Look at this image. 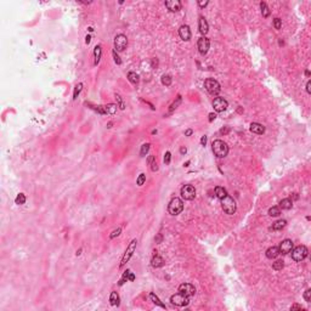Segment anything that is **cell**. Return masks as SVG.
Here are the masks:
<instances>
[{
    "mask_svg": "<svg viewBox=\"0 0 311 311\" xmlns=\"http://www.w3.org/2000/svg\"><path fill=\"white\" fill-rule=\"evenodd\" d=\"M212 148L214 154L219 158H224L226 157L228 153V146L226 145V142H224L222 140H215L213 141L212 144Z\"/></svg>",
    "mask_w": 311,
    "mask_h": 311,
    "instance_id": "cell-1",
    "label": "cell"
},
{
    "mask_svg": "<svg viewBox=\"0 0 311 311\" xmlns=\"http://www.w3.org/2000/svg\"><path fill=\"white\" fill-rule=\"evenodd\" d=\"M221 207L224 209V212H225L226 214H228V215H232V214H234L236 210H237L236 201L228 195L221 199Z\"/></svg>",
    "mask_w": 311,
    "mask_h": 311,
    "instance_id": "cell-2",
    "label": "cell"
},
{
    "mask_svg": "<svg viewBox=\"0 0 311 311\" xmlns=\"http://www.w3.org/2000/svg\"><path fill=\"white\" fill-rule=\"evenodd\" d=\"M182 209H183V202L177 197L173 198L169 203V206H168V212L171 215H179L182 212Z\"/></svg>",
    "mask_w": 311,
    "mask_h": 311,
    "instance_id": "cell-3",
    "label": "cell"
},
{
    "mask_svg": "<svg viewBox=\"0 0 311 311\" xmlns=\"http://www.w3.org/2000/svg\"><path fill=\"white\" fill-rule=\"evenodd\" d=\"M309 254V249L305 246H298L297 248L292 249V258L295 261H302Z\"/></svg>",
    "mask_w": 311,
    "mask_h": 311,
    "instance_id": "cell-4",
    "label": "cell"
},
{
    "mask_svg": "<svg viewBox=\"0 0 311 311\" xmlns=\"http://www.w3.org/2000/svg\"><path fill=\"white\" fill-rule=\"evenodd\" d=\"M170 302L173 305H176V306H185V305L190 303V297H187V295L179 292L174 295H171Z\"/></svg>",
    "mask_w": 311,
    "mask_h": 311,
    "instance_id": "cell-5",
    "label": "cell"
},
{
    "mask_svg": "<svg viewBox=\"0 0 311 311\" xmlns=\"http://www.w3.org/2000/svg\"><path fill=\"white\" fill-rule=\"evenodd\" d=\"M136 244H137V241H136V239H132V241L129 243V246H128V248H126V251H125V253H124L123 258H122V261H120V265H119L120 267L124 266V265L129 261V259L132 257V254H134L135 249H136Z\"/></svg>",
    "mask_w": 311,
    "mask_h": 311,
    "instance_id": "cell-6",
    "label": "cell"
},
{
    "mask_svg": "<svg viewBox=\"0 0 311 311\" xmlns=\"http://www.w3.org/2000/svg\"><path fill=\"white\" fill-rule=\"evenodd\" d=\"M204 86H206L208 93L212 94V95H218L219 93H220V84L213 78H208L204 81Z\"/></svg>",
    "mask_w": 311,
    "mask_h": 311,
    "instance_id": "cell-7",
    "label": "cell"
},
{
    "mask_svg": "<svg viewBox=\"0 0 311 311\" xmlns=\"http://www.w3.org/2000/svg\"><path fill=\"white\" fill-rule=\"evenodd\" d=\"M128 46V38L124 34H118L114 38V50L116 51H124Z\"/></svg>",
    "mask_w": 311,
    "mask_h": 311,
    "instance_id": "cell-8",
    "label": "cell"
},
{
    "mask_svg": "<svg viewBox=\"0 0 311 311\" xmlns=\"http://www.w3.org/2000/svg\"><path fill=\"white\" fill-rule=\"evenodd\" d=\"M181 197L185 201H192L196 197V188L192 185H185L181 188Z\"/></svg>",
    "mask_w": 311,
    "mask_h": 311,
    "instance_id": "cell-9",
    "label": "cell"
},
{
    "mask_svg": "<svg viewBox=\"0 0 311 311\" xmlns=\"http://www.w3.org/2000/svg\"><path fill=\"white\" fill-rule=\"evenodd\" d=\"M213 107H214V109H215L216 112H224V111L227 109L228 103H227V101L225 99L216 97V99H214V101H213Z\"/></svg>",
    "mask_w": 311,
    "mask_h": 311,
    "instance_id": "cell-10",
    "label": "cell"
},
{
    "mask_svg": "<svg viewBox=\"0 0 311 311\" xmlns=\"http://www.w3.org/2000/svg\"><path fill=\"white\" fill-rule=\"evenodd\" d=\"M179 292L191 298V297L195 295L196 288H195V285H192L191 283H182V284L179 285Z\"/></svg>",
    "mask_w": 311,
    "mask_h": 311,
    "instance_id": "cell-11",
    "label": "cell"
},
{
    "mask_svg": "<svg viewBox=\"0 0 311 311\" xmlns=\"http://www.w3.org/2000/svg\"><path fill=\"white\" fill-rule=\"evenodd\" d=\"M198 50H199V52L202 55H206L208 52V50H209V46H210V42H209V39L207 37H202L198 39Z\"/></svg>",
    "mask_w": 311,
    "mask_h": 311,
    "instance_id": "cell-12",
    "label": "cell"
},
{
    "mask_svg": "<svg viewBox=\"0 0 311 311\" xmlns=\"http://www.w3.org/2000/svg\"><path fill=\"white\" fill-rule=\"evenodd\" d=\"M279 253H282V254H288L292 252V249H293V242L290 241V239H284V241L281 242V244H279Z\"/></svg>",
    "mask_w": 311,
    "mask_h": 311,
    "instance_id": "cell-13",
    "label": "cell"
},
{
    "mask_svg": "<svg viewBox=\"0 0 311 311\" xmlns=\"http://www.w3.org/2000/svg\"><path fill=\"white\" fill-rule=\"evenodd\" d=\"M165 6L171 12H177L181 9V3L179 0H169V1H165Z\"/></svg>",
    "mask_w": 311,
    "mask_h": 311,
    "instance_id": "cell-14",
    "label": "cell"
},
{
    "mask_svg": "<svg viewBox=\"0 0 311 311\" xmlns=\"http://www.w3.org/2000/svg\"><path fill=\"white\" fill-rule=\"evenodd\" d=\"M179 35H180V38H181L182 40H185V42L190 40V39H191V30H190V27L186 26V24L181 26L180 29H179Z\"/></svg>",
    "mask_w": 311,
    "mask_h": 311,
    "instance_id": "cell-15",
    "label": "cell"
},
{
    "mask_svg": "<svg viewBox=\"0 0 311 311\" xmlns=\"http://www.w3.org/2000/svg\"><path fill=\"white\" fill-rule=\"evenodd\" d=\"M198 28H199V32H201L202 34H207L208 30H209L208 22H207V19L203 17V16L199 17V21H198Z\"/></svg>",
    "mask_w": 311,
    "mask_h": 311,
    "instance_id": "cell-16",
    "label": "cell"
},
{
    "mask_svg": "<svg viewBox=\"0 0 311 311\" xmlns=\"http://www.w3.org/2000/svg\"><path fill=\"white\" fill-rule=\"evenodd\" d=\"M251 131L254 132V134H258V135H261L265 132V126L260 123H252L251 124Z\"/></svg>",
    "mask_w": 311,
    "mask_h": 311,
    "instance_id": "cell-17",
    "label": "cell"
},
{
    "mask_svg": "<svg viewBox=\"0 0 311 311\" xmlns=\"http://www.w3.org/2000/svg\"><path fill=\"white\" fill-rule=\"evenodd\" d=\"M279 249L278 247H270L267 251H266V257L269 259H275V258H277L279 255Z\"/></svg>",
    "mask_w": 311,
    "mask_h": 311,
    "instance_id": "cell-18",
    "label": "cell"
},
{
    "mask_svg": "<svg viewBox=\"0 0 311 311\" xmlns=\"http://www.w3.org/2000/svg\"><path fill=\"white\" fill-rule=\"evenodd\" d=\"M293 207V201L290 198H284L279 202V209H283V210H289L290 208Z\"/></svg>",
    "mask_w": 311,
    "mask_h": 311,
    "instance_id": "cell-19",
    "label": "cell"
},
{
    "mask_svg": "<svg viewBox=\"0 0 311 311\" xmlns=\"http://www.w3.org/2000/svg\"><path fill=\"white\" fill-rule=\"evenodd\" d=\"M101 54H102V49H101L100 45H96L95 49H94V64L95 66H97L99 62H100V60H101Z\"/></svg>",
    "mask_w": 311,
    "mask_h": 311,
    "instance_id": "cell-20",
    "label": "cell"
},
{
    "mask_svg": "<svg viewBox=\"0 0 311 311\" xmlns=\"http://www.w3.org/2000/svg\"><path fill=\"white\" fill-rule=\"evenodd\" d=\"M151 265L153 267H162L163 265H164V260H163V258L162 257H159V255H156L152 258V261H151Z\"/></svg>",
    "mask_w": 311,
    "mask_h": 311,
    "instance_id": "cell-21",
    "label": "cell"
},
{
    "mask_svg": "<svg viewBox=\"0 0 311 311\" xmlns=\"http://www.w3.org/2000/svg\"><path fill=\"white\" fill-rule=\"evenodd\" d=\"M285 225H287V221H285V220H278L276 222H273V225L271 226L270 230H272V231H279V230H282Z\"/></svg>",
    "mask_w": 311,
    "mask_h": 311,
    "instance_id": "cell-22",
    "label": "cell"
},
{
    "mask_svg": "<svg viewBox=\"0 0 311 311\" xmlns=\"http://www.w3.org/2000/svg\"><path fill=\"white\" fill-rule=\"evenodd\" d=\"M215 195H216V197L219 198V199H222L224 197L227 196V191H226V188H224L221 186H216L215 187Z\"/></svg>",
    "mask_w": 311,
    "mask_h": 311,
    "instance_id": "cell-23",
    "label": "cell"
},
{
    "mask_svg": "<svg viewBox=\"0 0 311 311\" xmlns=\"http://www.w3.org/2000/svg\"><path fill=\"white\" fill-rule=\"evenodd\" d=\"M109 302H111V305L113 306H118L119 305V295L117 292H112L111 295H109Z\"/></svg>",
    "mask_w": 311,
    "mask_h": 311,
    "instance_id": "cell-24",
    "label": "cell"
},
{
    "mask_svg": "<svg viewBox=\"0 0 311 311\" xmlns=\"http://www.w3.org/2000/svg\"><path fill=\"white\" fill-rule=\"evenodd\" d=\"M105 107V113H107V114H114L116 112H117V105H114V103H108V105H106V106H103Z\"/></svg>",
    "mask_w": 311,
    "mask_h": 311,
    "instance_id": "cell-25",
    "label": "cell"
},
{
    "mask_svg": "<svg viewBox=\"0 0 311 311\" xmlns=\"http://www.w3.org/2000/svg\"><path fill=\"white\" fill-rule=\"evenodd\" d=\"M150 299H151V302H153V304L158 305V306H161L162 309H165V305L161 302L159 298H158L154 293H151V294H150Z\"/></svg>",
    "mask_w": 311,
    "mask_h": 311,
    "instance_id": "cell-26",
    "label": "cell"
},
{
    "mask_svg": "<svg viewBox=\"0 0 311 311\" xmlns=\"http://www.w3.org/2000/svg\"><path fill=\"white\" fill-rule=\"evenodd\" d=\"M128 79H129V81L130 83H132V84H137L140 81V77H139V74H136L135 72H129L128 73Z\"/></svg>",
    "mask_w": 311,
    "mask_h": 311,
    "instance_id": "cell-27",
    "label": "cell"
},
{
    "mask_svg": "<svg viewBox=\"0 0 311 311\" xmlns=\"http://www.w3.org/2000/svg\"><path fill=\"white\" fill-rule=\"evenodd\" d=\"M260 9H261V15H263V17H269L270 16V10L267 7V5L266 3H260Z\"/></svg>",
    "mask_w": 311,
    "mask_h": 311,
    "instance_id": "cell-28",
    "label": "cell"
},
{
    "mask_svg": "<svg viewBox=\"0 0 311 311\" xmlns=\"http://www.w3.org/2000/svg\"><path fill=\"white\" fill-rule=\"evenodd\" d=\"M181 101H182V99H181V95H179L176 97V101H174V102H173V105L170 106V108H169V113H171L173 111L174 109H176L177 107H179V105L181 103Z\"/></svg>",
    "mask_w": 311,
    "mask_h": 311,
    "instance_id": "cell-29",
    "label": "cell"
},
{
    "mask_svg": "<svg viewBox=\"0 0 311 311\" xmlns=\"http://www.w3.org/2000/svg\"><path fill=\"white\" fill-rule=\"evenodd\" d=\"M116 101H117V106H118L120 109H125V102H124V100L122 99L120 95L116 94Z\"/></svg>",
    "mask_w": 311,
    "mask_h": 311,
    "instance_id": "cell-30",
    "label": "cell"
},
{
    "mask_svg": "<svg viewBox=\"0 0 311 311\" xmlns=\"http://www.w3.org/2000/svg\"><path fill=\"white\" fill-rule=\"evenodd\" d=\"M281 214V209L278 207H272L269 209V215L270 216H278Z\"/></svg>",
    "mask_w": 311,
    "mask_h": 311,
    "instance_id": "cell-31",
    "label": "cell"
},
{
    "mask_svg": "<svg viewBox=\"0 0 311 311\" xmlns=\"http://www.w3.org/2000/svg\"><path fill=\"white\" fill-rule=\"evenodd\" d=\"M15 202H16V204H18V206L24 204V203H26V196H24L23 193H18L16 199H15Z\"/></svg>",
    "mask_w": 311,
    "mask_h": 311,
    "instance_id": "cell-32",
    "label": "cell"
},
{
    "mask_svg": "<svg viewBox=\"0 0 311 311\" xmlns=\"http://www.w3.org/2000/svg\"><path fill=\"white\" fill-rule=\"evenodd\" d=\"M284 266V264H283V260H276L273 264H272V269L273 270H276V271H279V270H282Z\"/></svg>",
    "mask_w": 311,
    "mask_h": 311,
    "instance_id": "cell-33",
    "label": "cell"
},
{
    "mask_svg": "<svg viewBox=\"0 0 311 311\" xmlns=\"http://www.w3.org/2000/svg\"><path fill=\"white\" fill-rule=\"evenodd\" d=\"M150 151V144H144L141 146V151H140V156L141 157H145Z\"/></svg>",
    "mask_w": 311,
    "mask_h": 311,
    "instance_id": "cell-34",
    "label": "cell"
},
{
    "mask_svg": "<svg viewBox=\"0 0 311 311\" xmlns=\"http://www.w3.org/2000/svg\"><path fill=\"white\" fill-rule=\"evenodd\" d=\"M129 275H130V270H126V271L123 273V276H122V278H120V281H119V285H123L124 283H125V281H128L129 279Z\"/></svg>",
    "mask_w": 311,
    "mask_h": 311,
    "instance_id": "cell-35",
    "label": "cell"
},
{
    "mask_svg": "<svg viewBox=\"0 0 311 311\" xmlns=\"http://www.w3.org/2000/svg\"><path fill=\"white\" fill-rule=\"evenodd\" d=\"M162 83L164 85H167V86H169L171 84V77L170 75H168V74H164L162 77Z\"/></svg>",
    "mask_w": 311,
    "mask_h": 311,
    "instance_id": "cell-36",
    "label": "cell"
},
{
    "mask_svg": "<svg viewBox=\"0 0 311 311\" xmlns=\"http://www.w3.org/2000/svg\"><path fill=\"white\" fill-rule=\"evenodd\" d=\"M81 88H83V84H81V83H79L77 86H75V89H74V94H73V100H77L78 95L80 94V91H81Z\"/></svg>",
    "mask_w": 311,
    "mask_h": 311,
    "instance_id": "cell-37",
    "label": "cell"
},
{
    "mask_svg": "<svg viewBox=\"0 0 311 311\" xmlns=\"http://www.w3.org/2000/svg\"><path fill=\"white\" fill-rule=\"evenodd\" d=\"M145 181H146V175L144 174V173H142V174H140L139 175V177H137V180H136V183L139 186H142L145 183Z\"/></svg>",
    "mask_w": 311,
    "mask_h": 311,
    "instance_id": "cell-38",
    "label": "cell"
},
{
    "mask_svg": "<svg viewBox=\"0 0 311 311\" xmlns=\"http://www.w3.org/2000/svg\"><path fill=\"white\" fill-rule=\"evenodd\" d=\"M273 26H275V28L276 29H281V27H282V21L281 19H279L278 17H276L273 19Z\"/></svg>",
    "mask_w": 311,
    "mask_h": 311,
    "instance_id": "cell-39",
    "label": "cell"
},
{
    "mask_svg": "<svg viewBox=\"0 0 311 311\" xmlns=\"http://www.w3.org/2000/svg\"><path fill=\"white\" fill-rule=\"evenodd\" d=\"M304 299L306 303H310L311 302V290L310 289H306L304 293Z\"/></svg>",
    "mask_w": 311,
    "mask_h": 311,
    "instance_id": "cell-40",
    "label": "cell"
},
{
    "mask_svg": "<svg viewBox=\"0 0 311 311\" xmlns=\"http://www.w3.org/2000/svg\"><path fill=\"white\" fill-rule=\"evenodd\" d=\"M112 55H113L114 62H116L117 64H122V60H120V57H119V56H118V54H117V51H116V50H113V52H112Z\"/></svg>",
    "mask_w": 311,
    "mask_h": 311,
    "instance_id": "cell-41",
    "label": "cell"
},
{
    "mask_svg": "<svg viewBox=\"0 0 311 311\" xmlns=\"http://www.w3.org/2000/svg\"><path fill=\"white\" fill-rule=\"evenodd\" d=\"M120 232H122V228H120V227H118V228H117V230H114L113 232H112V233L109 234V238H114V237H117V236H119Z\"/></svg>",
    "mask_w": 311,
    "mask_h": 311,
    "instance_id": "cell-42",
    "label": "cell"
},
{
    "mask_svg": "<svg viewBox=\"0 0 311 311\" xmlns=\"http://www.w3.org/2000/svg\"><path fill=\"white\" fill-rule=\"evenodd\" d=\"M170 159H171V153H170V152H167L165 156H164V163H165V164H169Z\"/></svg>",
    "mask_w": 311,
    "mask_h": 311,
    "instance_id": "cell-43",
    "label": "cell"
},
{
    "mask_svg": "<svg viewBox=\"0 0 311 311\" xmlns=\"http://www.w3.org/2000/svg\"><path fill=\"white\" fill-rule=\"evenodd\" d=\"M150 165H151V170H152V171H157V170H158V165H157V162H156V159H154L153 162H152Z\"/></svg>",
    "mask_w": 311,
    "mask_h": 311,
    "instance_id": "cell-44",
    "label": "cell"
},
{
    "mask_svg": "<svg viewBox=\"0 0 311 311\" xmlns=\"http://www.w3.org/2000/svg\"><path fill=\"white\" fill-rule=\"evenodd\" d=\"M290 310H303V308H302V305H299V304H294V305H292V306H290Z\"/></svg>",
    "mask_w": 311,
    "mask_h": 311,
    "instance_id": "cell-45",
    "label": "cell"
},
{
    "mask_svg": "<svg viewBox=\"0 0 311 311\" xmlns=\"http://www.w3.org/2000/svg\"><path fill=\"white\" fill-rule=\"evenodd\" d=\"M207 140H208V139H207L206 135L202 136V139H201V145H202V146H206V145H207Z\"/></svg>",
    "mask_w": 311,
    "mask_h": 311,
    "instance_id": "cell-46",
    "label": "cell"
},
{
    "mask_svg": "<svg viewBox=\"0 0 311 311\" xmlns=\"http://www.w3.org/2000/svg\"><path fill=\"white\" fill-rule=\"evenodd\" d=\"M228 131H230V128H222V129L220 130V134H222V135H226Z\"/></svg>",
    "mask_w": 311,
    "mask_h": 311,
    "instance_id": "cell-47",
    "label": "cell"
},
{
    "mask_svg": "<svg viewBox=\"0 0 311 311\" xmlns=\"http://www.w3.org/2000/svg\"><path fill=\"white\" fill-rule=\"evenodd\" d=\"M208 4H209V1H198V5H199L201 7H204V6H207Z\"/></svg>",
    "mask_w": 311,
    "mask_h": 311,
    "instance_id": "cell-48",
    "label": "cell"
},
{
    "mask_svg": "<svg viewBox=\"0 0 311 311\" xmlns=\"http://www.w3.org/2000/svg\"><path fill=\"white\" fill-rule=\"evenodd\" d=\"M215 118H216V114L215 113H210V114H209V122H213Z\"/></svg>",
    "mask_w": 311,
    "mask_h": 311,
    "instance_id": "cell-49",
    "label": "cell"
},
{
    "mask_svg": "<svg viewBox=\"0 0 311 311\" xmlns=\"http://www.w3.org/2000/svg\"><path fill=\"white\" fill-rule=\"evenodd\" d=\"M310 86H311V81L309 80V81H308V84H306V91H308V94H311V89H310Z\"/></svg>",
    "mask_w": 311,
    "mask_h": 311,
    "instance_id": "cell-50",
    "label": "cell"
},
{
    "mask_svg": "<svg viewBox=\"0 0 311 311\" xmlns=\"http://www.w3.org/2000/svg\"><path fill=\"white\" fill-rule=\"evenodd\" d=\"M154 241H156V243H161V241H162V234L161 233L154 238Z\"/></svg>",
    "mask_w": 311,
    "mask_h": 311,
    "instance_id": "cell-51",
    "label": "cell"
},
{
    "mask_svg": "<svg viewBox=\"0 0 311 311\" xmlns=\"http://www.w3.org/2000/svg\"><path fill=\"white\" fill-rule=\"evenodd\" d=\"M154 159H156V158H154V156H150V157H148V159H147V163H148V165H150L151 163L153 162Z\"/></svg>",
    "mask_w": 311,
    "mask_h": 311,
    "instance_id": "cell-52",
    "label": "cell"
},
{
    "mask_svg": "<svg viewBox=\"0 0 311 311\" xmlns=\"http://www.w3.org/2000/svg\"><path fill=\"white\" fill-rule=\"evenodd\" d=\"M192 132H193V131H192L191 129H187V130L185 131V136H191V135H192Z\"/></svg>",
    "mask_w": 311,
    "mask_h": 311,
    "instance_id": "cell-53",
    "label": "cell"
},
{
    "mask_svg": "<svg viewBox=\"0 0 311 311\" xmlns=\"http://www.w3.org/2000/svg\"><path fill=\"white\" fill-rule=\"evenodd\" d=\"M90 42H91V37H90V35H86V37H85V43L89 44Z\"/></svg>",
    "mask_w": 311,
    "mask_h": 311,
    "instance_id": "cell-54",
    "label": "cell"
},
{
    "mask_svg": "<svg viewBox=\"0 0 311 311\" xmlns=\"http://www.w3.org/2000/svg\"><path fill=\"white\" fill-rule=\"evenodd\" d=\"M186 152H187V150H186V147H181V148H180V153H181V154H185V153H186Z\"/></svg>",
    "mask_w": 311,
    "mask_h": 311,
    "instance_id": "cell-55",
    "label": "cell"
},
{
    "mask_svg": "<svg viewBox=\"0 0 311 311\" xmlns=\"http://www.w3.org/2000/svg\"><path fill=\"white\" fill-rule=\"evenodd\" d=\"M134 279H135V275L130 272V275H129V281H134Z\"/></svg>",
    "mask_w": 311,
    "mask_h": 311,
    "instance_id": "cell-56",
    "label": "cell"
},
{
    "mask_svg": "<svg viewBox=\"0 0 311 311\" xmlns=\"http://www.w3.org/2000/svg\"><path fill=\"white\" fill-rule=\"evenodd\" d=\"M299 196H298V193H293V199H298Z\"/></svg>",
    "mask_w": 311,
    "mask_h": 311,
    "instance_id": "cell-57",
    "label": "cell"
},
{
    "mask_svg": "<svg viewBox=\"0 0 311 311\" xmlns=\"http://www.w3.org/2000/svg\"><path fill=\"white\" fill-rule=\"evenodd\" d=\"M112 125H113V123H108L107 124V128H112Z\"/></svg>",
    "mask_w": 311,
    "mask_h": 311,
    "instance_id": "cell-58",
    "label": "cell"
},
{
    "mask_svg": "<svg viewBox=\"0 0 311 311\" xmlns=\"http://www.w3.org/2000/svg\"><path fill=\"white\" fill-rule=\"evenodd\" d=\"M81 254V249H79V251H77V255H80Z\"/></svg>",
    "mask_w": 311,
    "mask_h": 311,
    "instance_id": "cell-59",
    "label": "cell"
},
{
    "mask_svg": "<svg viewBox=\"0 0 311 311\" xmlns=\"http://www.w3.org/2000/svg\"><path fill=\"white\" fill-rule=\"evenodd\" d=\"M305 74H306V77H309V75H310V72H309V71H306V72H305Z\"/></svg>",
    "mask_w": 311,
    "mask_h": 311,
    "instance_id": "cell-60",
    "label": "cell"
}]
</instances>
